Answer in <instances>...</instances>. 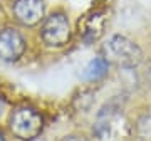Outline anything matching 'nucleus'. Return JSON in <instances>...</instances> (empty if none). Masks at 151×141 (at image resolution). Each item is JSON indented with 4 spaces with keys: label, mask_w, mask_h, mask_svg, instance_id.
<instances>
[{
    "label": "nucleus",
    "mask_w": 151,
    "mask_h": 141,
    "mask_svg": "<svg viewBox=\"0 0 151 141\" xmlns=\"http://www.w3.org/2000/svg\"><path fill=\"white\" fill-rule=\"evenodd\" d=\"M136 135L141 141H151V116H143L138 119Z\"/></svg>",
    "instance_id": "obj_8"
},
{
    "label": "nucleus",
    "mask_w": 151,
    "mask_h": 141,
    "mask_svg": "<svg viewBox=\"0 0 151 141\" xmlns=\"http://www.w3.org/2000/svg\"><path fill=\"white\" fill-rule=\"evenodd\" d=\"M146 79H148V82L151 84V60L148 62V67H146Z\"/></svg>",
    "instance_id": "obj_9"
},
{
    "label": "nucleus",
    "mask_w": 151,
    "mask_h": 141,
    "mask_svg": "<svg viewBox=\"0 0 151 141\" xmlns=\"http://www.w3.org/2000/svg\"><path fill=\"white\" fill-rule=\"evenodd\" d=\"M104 59L123 69H134L143 62V52L136 42L118 34L104 44Z\"/></svg>",
    "instance_id": "obj_1"
},
{
    "label": "nucleus",
    "mask_w": 151,
    "mask_h": 141,
    "mask_svg": "<svg viewBox=\"0 0 151 141\" xmlns=\"http://www.w3.org/2000/svg\"><path fill=\"white\" fill-rule=\"evenodd\" d=\"M104 27H106V17L103 14H92V15L86 17L82 22L81 29V37L86 44L96 42L97 39L103 35Z\"/></svg>",
    "instance_id": "obj_6"
},
{
    "label": "nucleus",
    "mask_w": 151,
    "mask_h": 141,
    "mask_svg": "<svg viewBox=\"0 0 151 141\" xmlns=\"http://www.w3.org/2000/svg\"><path fill=\"white\" fill-rule=\"evenodd\" d=\"M12 14L19 24L34 27L45 19V7L42 0H14Z\"/></svg>",
    "instance_id": "obj_5"
},
{
    "label": "nucleus",
    "mask_w": 151,
    "mask_h": 141,
    "mask_svg": "<svg viewBox=\"0 0 151 141\" xmlns=\"http://www.w3.org/2000/svg\"><path fill=\"white\" fill-rule=\"evenodd\" d=\"M0 141H5V135H4V131L0 129Z\"/></svg>",
    "instance_id": "obj_10"
},
{
    "label": "nucleus",
    "mask_w": 151,
    "mask_h": 141,
    "mask_svg": "<svg viewBox=\"0 0 151 141\" xmlns=\"http://www.w3.org/2000/svg\"><path fill=\"white\" fill-rule=\"evenodd\" d=\"M40 37L47 47H54V49H59L69 44L70 25L67 15L62 12H52L50 15H47L40 27Z\"/></svg>",
    "instance_id": "obj_3"
},
{
    "label": "nucleus",
    "mask_w": 151,
    "mask_h": 141,
    "mask_svg": "<svg viewBox=\"0 0 151 141\" xmlns=\"http://www.w3.org/2000/svg\"><path fill=\"white\" fill-rule=\"evenodd\" d=\"M25 39L17 29L5 27L0 30V59L5 62H15L25 52Z\"/></svg>",
    "instance_id": "obj_4"
},
{
    "label": "nucleus",
    "mask_w": 151,
    "mask_h": 141,
    "mask_svg": "<svg viewBox=\"0 0 151 141\" xmlns=\"http://www.w3.org/2000/svg\"><path fill=\"white\" fill-rule=\"evenodd\" d=\"M9 129L17 140L32 141L42 133L44 118L35 109L22 106L12 111L10 118H9Z\"/></svg>",
    "instance_id": "obj_2"
},
{
    "label": "nucleus",
    "mask_w": 151,
    "mask_h": 141,
    "mask_svg": "<svg viewBox=\"0 0 151 141\" xmlns=\"http://www.w3.org/2000/svg\"><path fill=\"white\" fill-rule=\"evenodd\" d=\"M2 108H4V104H2V101H0V113H2Z\"/></svg>",
    "instance_id": "obj_11"
},
{
    "label": "nucleus",
    "mask_w": 151,
    "mask_h": 141,
    "mask_svg": "<svg viewBox=\"0 0 151 141\" xmlns=\"http://www.w3.org/2000/svg\"><path fill=\"white\" fill-rule=\"evenodd\" d=\"M108 69H109V62L104 59L103 55H97L84 67V70L81 74V79L86 82H96L108 74Z\"/></svg>",
    "instance_id": "obj_7"
}]
</instances>
